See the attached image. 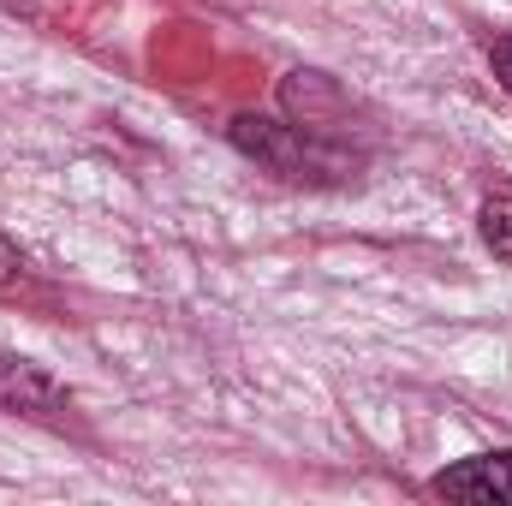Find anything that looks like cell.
I'll list each match as a JSON object with an SVG mask.
<instances>
[{
	"label": "cell",
	"instance_id": "cell-3",
	"mask_svg": "<svg viewBox=\"0 0 512 506\" xmlns=\"http://www.w3.org/2000/svg\"><path fill=\"white\" fill-rule=\"evenodd\" d=\"M441 501H471V506H512V453H477L465 465H447L429 483Z\"/></svg>",
	"mask_w": 512,
	"mask_h": 506
},
{
	"label": "cell",
	"instance_id": "cell-5",
	"mask_svg": "<svg viewBox=\"0 0 512 506\" xmlns=\"http://www.w3.org/2000/svg\"><path fill=\"white\" fill-rule=\"evenodd\" d=\"M489 66H495L501 90L512 96V36H495V42H489Z\"/></svg>",
	"mask_w": 512,
	"mask_h": 506
},
{
	"label": "cell",
	"instance_id": "cell-2",
	"mask_svg": "<svg viewBox=\"0 0 512 506\" xmlns=\"http://www.w3.org/2000/svg\"><path fill=\"white\" fill-rule=\"evenodd\" d=\"M0 411H18V417H42V423H60L72 411V393L48 376L42 364L30 358H12L0 352Z\"/></svg>",
	"mask_w": 512,
	"mask_h": 506
},
{
	"label": "cell",
	"instance_id": "cell-4",
	"mask_svg": "<svg viewBox=\"0 0 512 506\" xmlns=\"http://www.w3.org/2000/svg\"><path fill=\"white\" fill-rule=\"evenodd\" d=\"M477 233H483V245L501 256V262H512V191L489 197V203L477 209Z\"/></svg>",
	"mask_w": 512,
	"mask_h": 506
},
{
	"label": "cell",
	"instance_id": "cell-1",
	"mask_svg": "<svg viewBox=\"0 0 512 506\" xmlns=\"http://www.w3.org/2000/svg\"><path fill=\"white\" fill-rule=\"evenodd\" d=\"M233 143H239L251 161L286 173V179H334V173L352 167V161H346L340 149H328L316 131L280 126V120H262V114H239V120H233Z\"/></svg>",
	"mask_w": 512,
	"mask_h": 506
},
{
	"label": "cell",
	"instance_id": "cell-6",
	"mask_svg": "<svg viewBox=\"0 0 512 506\" xmlns=\"http://www.w3.org/2000/svg\"><path fill=\"white\" fill-rule=\"evenodd\" d=\"M18 274H24V256H18V245H12V239L0 233V286H12Z\"/></svg>",
	"mask_w": 512,
	"mask_h": 506
}]
</instances>
